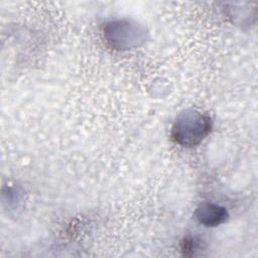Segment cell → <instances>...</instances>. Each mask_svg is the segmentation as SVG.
<instances>
[{"label":"cell","instance_id":"7a4b0ae2","mask_svg":"<svg viewBox=\"0 0 258 258\" xmlns=\"http://www.w3.org/2000/svg\"><path fill=\"white\" fill-rule=\"evenodd\" d=\"M198 219L208 226H216L226 219L224 209L214 205H204L198 210Z\"/></svg>","mask_w":258,"mask_h":258},{"label":"cell","instance_id":"6da1fadb","mask_svg":"<svg viewBox=\"0 0 258 258\" xmlns=\"http://www.w3.org/2000/svg\"><path fill=\"white\" fill-rule=\"evenodd\" d=\"M210 130L209 118L199 112H185L176 119L172 136L182 145H194L201 141Z\"/></svg>","mask_w":258,"mask_h":258}]
</instances>
